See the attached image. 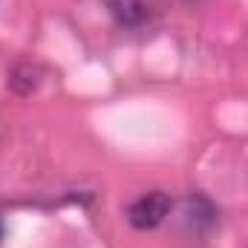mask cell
Listing matches in <instances>:
<instances>
[{
	"mask_svg": "<svg viewBox=\"0 0 248 248\" xmlns=\"http://www.w3.org/2000/svg\"><path fill=\"white\" fill-rule=\"evenodd\" d=\"M173 211V199L170 193L165 190H150V193H141L136 202H130L127 208V222L136 228V231H153L159 228Z\"/></svg>",
	"mask_w": 248,
	"mask_h": 248,
	"instance_id": "cell-1",
	"label": "cell"
},
{
	"mask_svg": "<svg viewBox=\"0 0 248 248\" xmlns=\"http://www.w3.org/2000/svg\"><path fill=\"white\" fill-rule=\"evenodd\" d=\"M104 3L113 12V17L122 26H130V29L147 23L156 15V3L153 0H104Z\"/></svg>",
	"mask_w": 248,
	"mask_h": 248,
	"instance_id": "cell-2",
	"label": "cell"
},
{
	"mask_svg": "<svg viewBox=\"0 0 248 248\" xmlns=\"http://www.w3.org/2000/svg\"><path fill=\"white\" fill-rule=\"evenodd\" d=\"M182 219L193 234H202L217 222V208L202 193H190L185 199V205H182Z\"/></svg>",
	"mask_w": 248,
	"mask_h": 248,
	"instance_id": "cell-3",
	"label": "cell"
},
{
	"mask_svg": "<svg viewBox=\"0 0 248 248\" xmlns=\"http://www.w3.org/2000/svg\"><path fill=\"white\" fill-rule=\"evenodd\" d=\"M3 234H6V225H3V217H0V240H3Z\"/></svg>",
	"mask_w": 248,
	"mask_h": 248,
	"instance_id": "cell-5",
	"label": "cell"
},
{
	"mask_svg": "<svg viewBox=\"0 0 248 248\" xmlns=\"http://www.w3.org/2000/svg\"><path fill=\"white\" fill-rule=\"evenodd\" d=\"M44 75V69L41 66H35V63H17L12 72H9V87L15 90V93H20V95H32L38 87H41V78Z\"/></svg>",
	"mask_w": 248,
	"mask_h": 248,
	"instance_id": "cell-4",
	"label": "cell"
},
{
	"mask_svg": "<svg viewBox=\"0 0 248 248\" xmlns=\"http://www.w3.org/2000/svg\"><path fill=\"white\" fill-rule=\"evenodd\" d=\"M187 3H199V0H187Z\"/></svg>",
	"mask_w": 248,
	"mask_h": 248,
	"instance_id": "cell-6",
	"label": "cell"
}]
</instances>
